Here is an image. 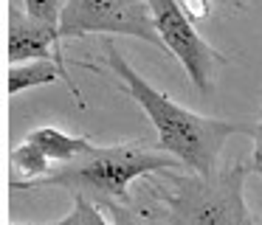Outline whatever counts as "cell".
Here are the masks:
<instances>
[{
  "label": "cell",
  "instance_id": "obj_1",
  "mask_svg": "<svg viewBox=\"0 0 262 225\" xmlns=\"http://www.w3.org/2000/svg\"><path fill=\"white\" fill-rule=\"evenodd\" d=\"M107 62L127 87V93L141 104V110L152 121L164 152L178 158L183 169H189L192 174H203V177L214 174L223 144L237 132H254V127L234 124L226 118L200 116V112L186 110L183 104L172 101L166 93L152 87L116 48H107Z\"/></svg>",
  "mask_w": 262,
  "mask_h": 225
},
{
  "label": "cell",
  "instance_id": "obj_2",
  "mask_svg": "<svg viewBox=\"0 0 262 225\" xmlns=\"http://www.w3.org/2000/svg\"><path fill=\"white\" fill-rule=\"evenodd\" d=\"M178 166H183V163L172 158L169 152H152L133 144L91 146L82 158L54 169L37 186H57V189L71 191L74 197H88V200H102L104 197V200L127 206V200H130L127 191H130L133 180Z\"/></svg>",
  "mask_w": 262,
  "mask_h": 225
},
{
  "label": "cell",
  "instance_id": "obj_3",
  "mask_svg": "<svg viewBox=\"0 0 262 225\" xmlns=\"http://www.w3.org/2000/svg\"><path fill=\"white\" fill-rule=\"evenodd\" d=\"M251 169L231 163L214 174H186L172 180L166 191V222L169 225H256L245 206V177Z\"/></svg>",
  "mask_w": 262,
  "mask_h": 225
},
{
  "label": "cell",
  "instance_id": "obj_4",
  "mask_svg": "<svg viewBox=\"0 0 262 225\" xmlns=\"http://www.w3.org/2000/svg\"><path fill=\"white\" fill-rule=\"evenodd\" d=\"M88 34L136 37L164 51L149 0H65L59 37L74 39L88 37Z\"/></svg>",
  "mask_w": 262,
  "mask_h": 225
},
{
  "label": "cell",
  "instance_id": "obj_5",
  "mask_svg": "<svg viewBox=\"0 0 262 225\" xmlns=\"http://www.w3.org/2000/svg\"><path fill=\"white\" fill-rule=\"evenodd\" d=\"M152 6V20L158 28V37L164 42V51H169L183 65L186 76L200 90V96H209L214 87V71L223 59L209 42L198 34L194 20L183 11L178 0H149Z\"/></svg>",
  "mask_w": 262,
  "mask_h": 225
},
{
  "label": "cell",
  "instance_id": "obj_6",
  "mask_svg": "<svg viewBox=\"0 0 262 225\" xmlns=\"http://www.w3.org/2000/svg\"><path fill=\"white\" fill-rule=\"evenodd\" d=\"M59 28L46 26L34 17L23 14L17 9H9V65L20 62H37V59H54L65 71L62 48H59Z\"/></svg>",
  "mask_w": 262,
  "mask_h": 225
},
{
  "label": "cell",
  "instance_id": "obj_7",
  "mask_svg": "<svg viewBox=\"0 0 262 225\" xmlns=\"http://www.w3.org/2000/svg\"><path fill=\"white\" fill-rule=\"evenodd\" d=\"M6 79H9V82H6V84H9V96H17V93L31 90V87H46V84H54L57 79H62V82L71 87L74 99L79 101L82 107H85V101H82V93H79V87H76L74 76H71L68 71H62V68H59L54 59H37V62H20V65H9Z\"/></svg>",
  "mask_w": 262,
  "mask_h": 225
},
{
  "label": "cell",
  "instance_id": "obj_8",
  "mask_svg": "<svg viewBox=\"0 0 262 225\" xmlns=\"http://www.w3.org/2000/svg\"><path fill=\"white\" fill-rule=\"evenodd\" d=\"M26 141L40 146L48 161H59L62 166L65 163H74L76 158H82L93 146L91 141L82 138V135H68L57 127H40V129H34V132H29Z\"/></svg>",
  "mask_w": 262,
  "mask_h": 225
},
{
  "label": "cell",
  "instance_id": "obj_9",
  "mask_svg": "<svg viewBox=\"0 0 262 225\" xmlns=\"http://www.w3.org/2000/svg\"><path fill=\"white\" fill-rule=\"evenodd\" d=\"M12 169H14L12 189H34L40 180H46L48 174L54 172L51 161H48L40 146H34L31 141H26V144H20L12 149Z\"/></svg>",
  "mask_w": 262,
  "mask_h": 225
},
{
  "label": "cell",
  "instance_id": "obj_10",
  "mask_svg": "<svg viewBox=\"0 0 262 225\" xmlns=\"http://www.w3.org/2000/svg\"><path fill=\"white\" fill-rule=\"evenodd\" d=\"M48 225H113L102 211H99L96 200H88V197H74V208L65 214L62 219Z\"/></svg>",
  "mask_w": 262,
  "mask_h": 225
},
{
  "label": "cell",
  "instance_id": "obj_11",
  "mask_svg": "<svg viewBox=\"0 0 262 225\" xmlns=\"http://www.w3.org/2000/svg\"><path fill=\"white\" fill-rule=\"evenodd\" d=\"M23 3H26V14H29V17H34V20L46 22V26L59 28L65 0H23Z\"/></svg>",
  "mask_w": 262,
  "mask_h": 225
},
{
  "label": "cell",
  "instance_id": "obj_12",
  "mask_svg": "<svg viewBox=\"0 0 262 225\" xmlns=\"http://www.w3.org/2000/svg\"><path fill=\"white\" fill-rule=\"evenodd\" d=\"M110 214H113V225H149L144 217L124 206V202H110Z\"/></svg>",
  "mask_w": 262,
  "mask_h": 225
},
{
  "label": "cell",
  "instance_id": "obj_13",
  "mask_svg": "<svg viewBox=\"0 0 262 225\" xmlns=\"http://www.w3.org/2000/svg\"><path fill=\"white\" fill-rule=\"evenodd\" d=\"M251 138H254V152H251L248 169L262 177V118H259V124H254V132H251Z\"/></svg>",
  "mask_w": 262,
  "mask_h": 225
}]
</instances>
